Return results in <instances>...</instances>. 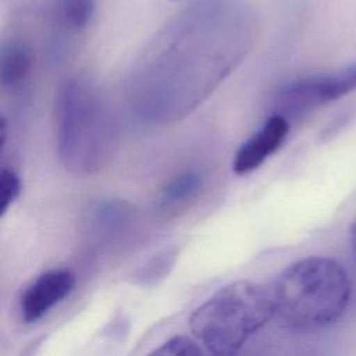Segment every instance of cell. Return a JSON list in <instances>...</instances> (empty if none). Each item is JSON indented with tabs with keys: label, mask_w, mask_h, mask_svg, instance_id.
I'll return each instance as SVG.
<instances>
[{
	"label": "cell",
	"mask_w": 356,
	"mask_h": 356,
	"mask_svg": "<svg viewBox=\"0 0 356 356\" xmlns=\"http://www.w3.org/2000/svg\"><path fill=\"white\" fill-rule=\"evenodd\" d=\"M275 316L296 331H318L343 316L350 300L345 268L330 257L312 256L286 267L271 286Z\"/></svg>",
	"instance_id": "6da1fadb"
},
{
	"label": "cell",
	"mask_w": 356,
	"mask_h": 356,
	"mask_svg": "<svg viewBox=\"0 0 356 356\" xmlns=\"http://www.w3.org/2000/svg\"><path fill=\"white\" fill-rule=\"evenodd\" d=\"M114 143V122L97 88L83 76L63 85L57 97V152L76 174L102 168Z\"/></svg>",
	"instance_id": "7a4b0ae2"
},
{
	"label": "cell",
	"mask_w": 356,
	"mask_h": 356,
	"mask_svg": "<svg viewBox=\"0 0 356 356\" xmlns=\"http://www.w3.org/2000/svg\"><path fill=\"white\" fill-rule=\"evenodd\" d=\"M275 316L271 291L250 281L220 288L189 318L202 345L214 355H234Z\"/></svg>",
	"instance_id": "3957f363"
},
{
	"label": "cell",
	"mask_w": 356,
	"mask_h": 356,
	"mask_svg": "<svg viewBox=\"0 0 356 356\" xmlns=\"http://www.w3.org/2000/svg\"><path fill=\"white\" fill-rule=\"evenodd\" d=\"M353 90H356V63L330 74L307 76L286 85L277 95V113L288 120L302 118Z\"/></svg>",
	"instance_id": "277c9868"
},
{
	"label": "cell",
	"mask_w": 356,
	"mask_h": 356,
	"mask_svg": "<svg viewBox=\"0 0 356 356\" xmlns=\"http://www.w3.org/2000/svg\"><path fill=\"white\" fill-rule=\"evenodd\" d=\"M75 277L68 270H51L32 282L21 298V313L25 321L33 323L49 313L74 289Z\"/></svg>",
	"instance_id": "5b68a950"
},
{
	"label": "cell",
	"mask_w": 356,
	"mask_h": 356,
	"mask_svg": "<svg viewBox=\"0 0 356 356\" xmlns=\"http://www.w3.org/2000/svg\"><path fill=\"white\" fill-rule=\"evenodd\" d=\"M288 131L289 120L280 113L273 114L263 128L239 147L232 163L234 171L243 175L259 168L282 145Z\"/></svg>",
	"instance_id": "8992f818"
},
{
	"label": "cell",
	"mask_w": 356,
	"mask_h": 356,
	"mask_svg": "<svg viewBox=\"0 0 356 356\" xmlns=\"http://www.w3.org/2000/svg\"><path fill=\"white\" fill-rule=\"evenodd\" d=\"M32 70V53L21 40L4 44L0 56V79L6 88L21 86Z\"/></svg>",
	"instance_id": "52a82bcc"
},
{
	"label": "cell",
	"mask_w": 356,
	"mask_h": 356,
	"mask_svg": "<svg viewBox=\"0 0 356 356\" xmlns=\"http://www.w3.org/2000/svg\"><path fill=\"white\" fill-rule=\"evenodd\" d=\"M96 0H51V18L67 32L83 29L95 14Z\"/></svg>",
	"instance_id": "ba28073f"
},
{
	"label": "cell",
	"mask_w": 356,
	"mask_h": 356,
	"mask_svg": "<svg viewBox=\"0 0 356 356\" xmlns=\"http://www.w3.org/2000/svg\"><path fill=\"white\" fill-rule=\"evenodd\" d=\"M202 188V177L195 171H185L170 179L161 189L159 204L164 209L175 207L192 199Z\"/></svg>",
	"instance_id": "9c48e42d"
},
{
	"label": "cell",
	"mask_w": 356,
	"mask_h": 356,
	"mask_svg": "<svg viewBox=\"0 0 356 356\" xmlns=\"http://www.w3.org/2000/svg\"><path fill=\"white\" fill-rule=\"evenodd\" d=\"M93 224L97 229L114 231L122 227L129 217V210L124 203L120 202H104L97 204L93 210Z\"/></svg>",
	"instance_id": "30bf717a"
},
{
	"label": "cell",
	"mask_w": 356,
	"mask_h": 356,
	"mask_svg": "<svg viewBox=\"0 0 356 356\" xmlns=\"http://www.w3.org/2000/svg\"><path fill=\"white\" fill-rule=\"evenodd\" d=\"M21 193V181L18 175L8 168L1 170L0 175V214L4 216L8 207Z\"/></svg>",
	"instance_id": "8fae6325"
},
{
	"label": "cell",
	"mask_w": 356,
	"mask_h": 356,
	"mask_svg": "<svg viewBox=\"0 0 356 356\" xmlns=\"http://www.w3.org/2000/svg\"><path fill=\"white\" fill-rule=\"evenodd\" d=\"M154 355H184V356H193V355H202L203 350L199 346L197 342H195L192 338L185 335H177L164 342L160 348L153 350Z\"/></svg>",
	"instance_id": "7c38bea8"
},
{
	"label": "cell",
	"mask_w": 356,
	"mask_h": 356,
	"mask_svg": "<svg viewBox=\"0 0 356 356\" xmlns=\"http://www.w3.org/2000/svg\"><path fill=\"white\" fill-rule=\"evenodd\" d=\"M349 235H350V246H352V250H353V253L356 256V218L352 222V227L349 229Z\"/></svg>",
	"instance_id": "4fadbf2b"
}]
</instances>
